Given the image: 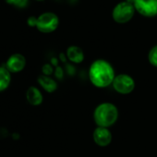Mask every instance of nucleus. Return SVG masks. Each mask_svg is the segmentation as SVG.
Returning <instances> with one entry per match:
<instances>
[{"label":"nucleus","instance_id":"1","mask_svg":"<svg viewBox=\"0 0 157 157\" xmlns=\"http://www.w3.org/2000/svg\"><path fill=\"white\" fill-rule=\"evenodd\" d=\"M115 71L110 63L104 59H97L90 67L89 78L92 83L98 87H107L113 83L115 78Z\"/></svg>","mask_w":157,"mask_h":157},{"label":"nucleus","instance_id":"2","mask_svg":"<svg viewBox=\"0 0 157 157\" xmlns=\"http://www.w3.org/2000/svg\"><path fill=\"white\" fill-rule=\"evenodd\" d=\"M118 117L117 108L111 103H103L99 105L94 114V118L98 127L108 128L112 126Z\"/></svg>","mask_w":157,"mask_h":157},{"label":"nucleus","instance_id":"3","mask_svg":"<svg viewBox=\"0 0 157 157\" xmlns=\"http://www.w3.org/2000/svg\"><path fill=\"white\" fill-rule=\"evenodd\" d=\"M135 12L136 10L134 5L124 0V1L117 3L114 7L112 10V18L117 23L125 24L132 20L135 15Z\"/></svg>","mask_w":157,"mask_h":157},{"label":"nucleus","instance_id":"4","mask_svg":"<svg viewBox=\"0 0 157 157\" xmlns=\"http://www.w3.org/2000/svg\"><path fill=\"white\" fill-rule=\"evenodd\" d=\"M59 25V19L56 14L53 12H44L37 18L36 28L39 32L44 33H50L55 32Z\"/></svg>","mask_w":157,"mask_h":157},{"label":"nucleus","instance_id":"5","mask_svg":"<svg viewBox=\"0 0 157 157\" xmlns=\"http://www.w3.org/2000/svg\"><path fill=\"white\" fill-rule=\"evenodd\" d=\"M112 84L116 92L121 94H130L135 88L134 80L127 74H119L116 76Z\"/></svg>","mask_w":157,"mask_h":157},{"label":"nucleus","instance_id":"6","mask_svg":"<svg viewBox=\"0 0 157 157\" xmlns=\"http://www.w3.org/2000/svg\"><path fill=\"white\" fill-rule=\"evenodd\" d=\"M133 5L136 12L145 18L157 16V0H135Z\"/></svg>","mask_w":157,"mask_h":157},{"label":"nucleus","instance_id":"7","mask_svg":"<svg viewBox=\"0 0 157 157\" xmlns=\"http://www.w3.org/2000/svg\"><path fill=\"white\" fill-rule=\"evenodd\" d=\"M94 140L97 145L102 147L110 144L112 141V134L108 128L97 127L94 131Z\"/></svg>","mask_w":157,"mask_h":157},{"label":"nucleus","instance_id":"8","mask_svg":"<svg viewBox=\"0 0 157 157\" xmlns=\"http://www.w3.org/2000/svg\"><path fill=\"white\" fill-rule=\"evenodd\" d=\"M26 60L25 57L21 54L12 55L7 61V69L10 72H19L22 70L25 67Z\"/></svg>","mask_w":157,"mask_h":157},{"label":"nucleus","instance_id":"9","mask_svg":"<svg viewBox=\"0 0 157 157\" xmlns=\"http://www.w3.org/2000/svg\"><path fill=\"white\" fill-rule=\"evenodd\" d=\"M67 56L71 62L78 64L83 61L84 53L81 47L76 46V45H71L67 50Z\"/></svg>","mask_w":157,"mask_h":157},{"label":"nucleus","instance_id":"10","mask_svg":"<svg viewBox=\"0 0 157 157\" xmlns=\"http://www.w3.org/2000/svg\"><path fill=\"white\" fill-rule=\"evenodd\" d=\"M28 102L33 105H39L43 102V95L41 92L35 87H30L26 94Z\"/></svg>","mask_w":157,"mask_h":157},{"label":"nucleus","instance_id":"11","mask_svg":"<svg viewBox=\"0 0 157 157\" xmlns=\"http://www.w3.org/2000/svg\"><path fill=\"white\" fill-rule=\"evenodd\" d=\"M38 82L40 83V85L48 93H53L56 90L57 88V84L56 82L53 80V78L45 76V75H42L38 78Z\"/></svg>","mask_w":157,"mask_h":157},{"label":"nucleus","instance_id":"12","mask_svg":"<svg viewBox=\"0 0 157 157\" xmlns=\"http://www.w3.org/2000/svg\"><path fill=\"white\" fill-rule=\"evenodd\" d=\"M10 73L7 67H0V92L6 90L10 83Z\"/></svg>","mask_w":157,"mask_h":157},{"label":"nucleus","instance_id":"13","mask_svg":"<svg viewBox=\"0 0 157 157\" xmlns=\"http://www.w3.org/2000/svg\"><path fill=\"white\" fill-rule=\"evenodd\" d=\"M149 62L155 67H157V45H154L149 52L148 55Z\"/></svg>","mask_w":157,"mask_h":157},{"label":"nucleus","instance_id":"14","mask_svg":"<svg viewBox=\"0 0 157 157\" xmlns=\"http://www.w3.org/2000/svg\"><path fill=\"white\" fill-rule=\"evenodd\" d=\"M6 1L18 8H25L28 5V0H6Z\"/></svg>","mask_w":157,"mask_h":157},{"label":"nucleus","instance_id":"15","mask_svg":"<svg viewBox=\"0 0 157 157\" xmlns=\"http://www.w3.org/2000/svg\"><path fill=\"white\" fill-rule=\"evenodd\" d=\"M27 23L30 27H36V23H37V18L34 16H31L28 18L27 20Z\"/></svg>","mask_w":157,"mask_h":157},{"label":"nucleus","instance_id":"16","mask_svg":"<svg viewBox=\"0 0 157 157\" xmlns=\"http://www.w3.org/2000/svg\"><path fill=\"white\" fill-rule=\"evenodd\" d=\"M43 71H44V73L45 75H49V74H51V72H52V67H51V66H49V65H45V66H44Z\"/></svg>","mask_w":157,"mask_h":157},{"label":"nucleus","instance_id":"17","mask_svg":"<svg viewBox=\"0 0 157 157\" xmlns=\"http://www.w3.org/2000/svg\"><path fill=\"white\" fill-rule=\"evenodd\" d=\"M127 2H129V3H131V4H134V2H135V0H126Z\"/></svg>","mask_w":157,"mask_h":157},{"label":"nucleus","instance_id":"18","mask_svg":"<svg viewBox=\"0 0 157 157\" xmlns=\"http://www.w3.org/2000/svg\"><path fill=\"white\" fill-rule=\"evenodd\" d=\"M36 1H44V0H36Z\"/></svg>","mask_w":157,"mask_h":157}]
</instances>
